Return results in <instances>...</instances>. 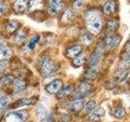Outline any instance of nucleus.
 I'll use <instances>...</instances> for the list:
<instances>
[{
    "label": "nucleus",
    "instance_id": "nucleus-2",
    "mask_svg": "<svg viewBox=\"0 0 130 122\" xmlns=\"http://www.w3.org/2000/svg\"><path fill=\"white\" fill-rule=\"evenodd\" d=\"M56 71V64L49 56H43L40 61V72L43 77L52 75Z\"/></svg>",
    "mask_w": 130,
    "mask_h": 122
},
{
    "label": "nucleus",
    "instance_id": "nucleus-31",
    "mask_svg": "<svg viewBox=\"0 0 130 122\" xmlns=\"http://www.w3.org/2000/svg\"><path fill=\"white\" fill-rule=\"evenodd\" d=\"M8 10V5L5 2H0V17L5 15Z\"/></svg>",
    "mask_w": 130,
    "mask_h": 122
},
{
    "label": "nucleus",
    "instance_id": "nucleus-1",
    "mask_svg": "<svg viewBox=\"0 0 130 122\" xmlns=\"http://www.w3.org/2000/svg\"><path fill=\"white\" fill-rule=\"evenodd\" d=\"M85 21L88 28L93 33H98L101 30L102 25V16L100 12L97 10H89L85 13Z\"/></svg>",
    "mask_w": 130,
    "mask_h": 122
},
{
    "label": "nucleus",
    "instance_id": "nucleus-30",
    "mask_svg": "<svg viewBox=\"0 0 130 122\" xmlns=\"http://www.w3.org/2000/svg\"><path fill=\"white\" fill-rule=\"evenodd\" d=\"M10 104V99L8 98H0V110H4Z\"/></svg>",
    "mask_w": 130,
    "mask_h": 122
},
{
    "label": "nucleus",
    "instance_id": "nucleus-25",
    "mask_svg": "<svg viewBox=\"0 0 130 122\" xmlns=\"http://www.w3.org/2000/svg\"><path fill=\"white\" fill-rule=\"evenodd\" d=\"M81 41H82V42L85 44V45H87V46H89V45H91L92 42H93V37L92 34H85L81 36Z\"/></svg>",
    "mask_w": 130,
    "mask_h": 122
},
{
    "label": "nucleus",
    "instance_id": "nucleus-3",
    "mask_svg": "<svg viewBox=\"0 0 130 122\" xmlns=\"http://www.w3.org/2000/svg\"><path fill=\"white\" fill-rule=\"evenodd\" d=\"M28 117V112L26 111H17L8 113L6 116V122H24Z\"/></svg>",
    "mask_w": 130,
    "mask_h": 122
},
{
    "label": "nucleus",
    "instance_id": "nucleus-27",
    "mask_svg": "<svg viewBox=\"0 0 130 122\" xmlns=\"http://www.w3.org/2000/svg\"><path fill=\"white\" fill-rule=\"evenodd\" d=\"M37 115L38 117H40L41 119H43V118H46L47 116V112L46 108L44 107L43 105H39L38 108H37Z\"/></svg>",
    "mask_w": 130,
    "mask_h": 122
},
{
    "label": "nucleus",
    "instance_id": "nucleus-36",
    "mask_svg": "<svg viewBox=\"0 0 130 122\" xmlns=\"http://www.w3.org/2000/svg\"><path fill=\"white\" fill-rule=\"evenodd\" d=\"M4 44H5V42L3 41V39L0 38V48L3 47H4Z\"/></svg>",
    "mask_w": 130,
    "mask_h": 122
},
{
    "label": "nucleus",
    "instance_id": "nucleus-7",
    "mask_svg": "<svg viewBox=\"0 0 130 122\" xmlns=\"http://www.w3.org/2000/svg\"><path fill=\"white\" fill-rule=\"evenodd\" d=\"M37 101V98H27V99H20L17 101H15L13 104L10 106V108H18L24 107V106H28L34 104Z\"/></svg>",
    "mask_w": 130,
    "mask_h": 122
},
{
    "label": "nucleus",
    "instance_id": "nucleus-10",
    "mask_svg": "<svg viewBox=\"0 0 130 122\" xmlns=\"http://www.w3.org/2000/svg\"><path fill=\"white\" fill-rule=\"evenodd\" d=\"M28 0H15L13 5L14 11L17 13H23V12L28 9Z\"/></svg>",
    "mask_w": 130,
    "mask_h": 122
},
{
    "label": "nucleus",
    "instance_id": "nucleus-15",
    "mask_svg": "<svg viewBox=\"0 0 130 122\" xmlns=\"http://www.w3.org/2000/svg\"><path fill=\"white\" fill-rule=\"evenodd\" d=\"M63 7H64L63 3H58V4H51L48 7V13L51 14V16H55L57 14H59L63 10Z\"/></svg>",
    "mask_w": 130,
    "mask_h": 122
},
{
    "label": "nucleus",
    "instance_id": "nucleus-18",
    "mask_svg": "<svg viewBox=\"0 0 130 122\" xmlns=\"http://www.w3.org/2000/svg\"><path fill=\"white\" fill-rule=\"evenodd\" d=\"M27 36H28V34H27V32H25V30L20 29L16 33V34L15 36V42L18 44L24 43L27 39Z\"/></svg>",
    "mask_w": 130,
    "mask_h": 122
},
{
    "label": "nucleus",
    "instance_id": "nucleus-5",
    "mask_svg": "<svg viewBox=\"0 0 130 122\" xmlns=\"http://www.w3.org/2000/svg\"><path fill=\"white\" fill-rule=\"evenodd\" d=\"M121 40H122V38L119 35L115 34H109L107 36V38L105 40V46L109 49L115 48L120 43Z\"/></svg>",
    "mask_w": 130,
    "mask_h": 122
},
{
    "label": "nucleus",
    "instance_id": "nucleus-26",
    "mask_svg": "<svg viewBox=\"0 0 130 122\" xmlns=\"http://www.w3.org/2000/svg\"><path fill=\"white\" fill-rule=\"evenodd\" d=\"M40 40V36L39 35H34L32 38L30 39L29 42L28 43V48L29 49V50H34V49L35 48L36 45L38 44V42H39Z\"/></svg>",
    "mask_w": 130,
    "mask_h": 122
},
{
    "label": "nucleus",
    "instance_id": "nucleus-22",
    "mask_svg": "<svg viewBox=\"0 0 130 122\" xmlns=\"http://www.w3.org/2000/svg\"><path fill=\"white\" fill-rule=\"evenodd\" d=\"M14 88L15 92H22L26 88V82L23 80H15L14 83Z\"/></svg>",
    "mask_w": 130,
    "mask_h": 122
},
{
    "label": "nucleus",
    "instance_id": "nucleus-33",
    "mask_svg": "<svg viewBox=\"0 0 130 122\" xmlns=\"http://www.w3.org/2000/svg\"><path fill=\"white\" fill-rule=\"evenodd\" d=\"M8 67H9V62L7 60L0 61V73L3 72Z\"/></svg>",
    "mask_w": 130,
    "mask_h": 122
},
{
    "label": "nucleus",
    "instance_id": "nucleus-23",
    "mask_svg": "<svg viewBox=\"0 0 130 122\" xmlns=\"http://www.w3.org/2000/svg\"><path fill=\"white\" fill-rule=\"evenodd\" d=\"M73 91V87L72 85H68L65 88H62V89L58 93V97L62 99V98L68 97V95H70Z\"/></svg>",
    "mask_w": 130,
    "mask_h": 122
},
{
    "label": "nucleus",
    "instance_id": "nucleus-4",
    "mask_svg": "<svg viewBox=\"0 0 130 122\" xmlns=\"http://www.w3.org/2000/svg\"><path fill=\"white\" fill-rule=\"evenodd\" d=\"M91 89L92 86L90 84L87 82H82L78 86V89L75 94V98L76 99H82L91 92Z\"/></svg>",
    "mask_w": 130,
    "mask_h": 122
},
{
    "label": "nucleus",
    "instance_id": "nucleus-16",
    "mask_svg": "<svg viewBox=\"0 0 130 122\" xmlns=\"http://www.w3.org/2000/svg\"><path fill=\"white\" fill-rule=\"evenodd\" d=\"M12 55V50L9 47L4 46L0 48V61L7 60Z\"/></svg>",
    "mask_w": 130,
    "mask_h": 122
},
{
    "label": "nucleus",
    "instance_id": "nucleus-6",
    "mask_svg": "<svg viewBox=\"0 0 130 122\" xmlns=\"http://www.w3.org/2000/svg\"><path fill=\"white\" fill-rule=\"evenodd\" d=\"M63 88V81L60 80H55L46 86V90L49 94L59 93Z\"/></svg>",
    "mask_w": 130,
    "mask_h": 122
},
{
    "label": "nucleus",
    "instance_id": "nucleus-20",
    "mask_svg": "<svg viewBox=\"0 0 130 122\" xmlns=\"http://www.w3.org/2000/svg\"><path fill=\"white\" fill-rule=\"evenodd\" d=\"M74 11L72 8H68V9L63 12L62 16V22L63 23H68L71 21L72 18L74 17Z\"/></svg>",
    "mask_w": 130,
    "mask_h": 122
},
{
    "label": "nucleus",
    "instance_id": "nucleus-9",
    "mask_svg": "<svg viewBox=\"0 0 130 122\" xmlns=\"http://www.w3.org/2000/svg\"><path fill=\"white\" fill-rule=\"evenodd\" d=\"M102 55H103V51H102V50H100V49L99 50V49L95 50L92 53L89 60V66H90V68H96L98 64L99 63Z\"/></svg>",
    "mask_w": 130,
    "mask_h": 122
},
{
    "label": "nucleus",
    "instance_id": "nucleus-34",
    "mask_svg": "<svg viewBox=\"0 0 130 122\" xmlns=\"http://www.w3.org/2000/svg\"><path fill=\"white\" fill-rule=\"evenodd\" d=\"M85 5L83 0H76V1L73 3V7L77 9H80V8H82Z\"/></svg>",
    "mask_w": 130,
    "mask_h": 122
},
{
    "label": "nucleus",
    "instance_id": "nucleus-24",
    "mask_svg": "<svg viewBox=\"0 0 130 122\" xmlns=\"http://www.w3.org/2000/svg\"><path fill=\"white\" fill-rule=\"evenodd\" d=\"M85 62V56L84 55H80L78 57H76V59H73L72 65L76 68L81 67Z\"/></svg>",
    "mask_w": 130,
    "mask_h": 122
},
{
    "label": "nucleus",
    "instance_id": "nucleus-19",
    "mask_svg": "<svg viewBox=\"0 0 130 122\" xmlns=\"http://www.w3.org/2000/svg\"><path fill=\"white\" fill-rule=\"evenodd\" d=\"M118 27H119V21L116 20H110L107 21V28L109 34H115V32L117 30Z\"/></svg>",
    "mask_w": 130,
    "mask_h": 122
},
{
    "label": "nucleus",
    "instance_id": "nucleus-28",
    "mask_svg": "<svg viewBox=\"0 0 130 122\" xmlns=\"http://www.w3.org/2000/svg\"><path fill=\"white\" fill-rule=\"evenodd\" d=\"M1 81L4 84V85H12L15 83V79L14 76H11V75H7V76H4L2 77Z\"/></svg>",
    "mask_w": 130,
    "mask_h": 122
},
{
    "label": "nucleus",
    "instance_id": "nucleus-13",
    "mask_svg": "<svg viewBox=\"0 0 130 122\" xmlns=\"http://www.w3.org/2000/svg\"><path fill=\"white\" fill-rule=\"evenodd\" d=\"M117 8V5L116 3L114 1H109L107 2L103 6V11L106 15L111 16L112 14H114L116 11Z\"/></svg>",
    "mask_w": 130,
    "mask_h": 122
},
{
    "label": "nucleus",
    "instance_id": "nucleus-17",
    "mask_svg": "<svg viewBox=\"0 0 130 122\" xmlns=\"http://www.w3.org/2000/svg\"><path fill=\"white\" fill-rule=\"evenodd\" d=\"M20 26V24L17 21V20H9L6 24V29L8 33H14L15 31L18 30Z\"/></svg>",
    "mask_w": 130,
    "mask_h": 122
},
{
    "label": "nucleus",
    "instance_id": "nucleus-21",
    "mask_svg": "<svg viewBox=\"0 0 130 122\" xmlns=\"http://www.w3.org/2000/svg\"><path fill=\"white\" fill-rule=\"evenodd\" d=\"M111 114L114 117H116V119H123L126 116V111L124 108L118 107L116 108H114L111 112Z\"/></svg>",
    "mask_w": 130,
    "mask_h": 122
},
{
    "label": "nucleus",
    "instance_id": "nucleus-8",
    "mask_svg": "<svg viewBox=\"0 0 130 122\" xmlns=\"http://www.w3.org/2000/svg\"><path fill=\"white\" fill-rule=\"evenodd\" d=\"M81 52H82V47L80 45H76L68 49L66 51V55L69 59H74L81 54Z\"/></svg>",
    "mask_w": 130,
    "mask_h": 122
},
{
    "label": "nucleus",
    "instance_id": "nucleus-11",
    "mask_svg": "<svg viewBox=\"0 0 130 122\" xmlns=\"http://www.w3.org/2000/svg\"><path fill=\"white\" fill-rule=\"evenodd\" d=\"M84 106L85 104L82 99H76L69 104L68 109H69V111H71L72 112L76 113V112H80L81 110L84 108Z\"/></svg>",
    "mask_w": 130,
    "mask_h": 122
},
{
    "label": "nucleus",
    "instance_id": "nucleus-35",
    "mask_svg": "<svg viewBox=\"0 0 130 122\" xmlns=\"http://www.w3.org/2000/svg\"><path fill=\"white\" fill-rule=\"evenodd\" d=\"M63 3V0H49V5L51 4H58Z\"/></svg>",
    "mask_w": 130,
    "mask_h": 122
},
{
    "label": "nucleus",
    "instance_id": "nucleus-32",
    "mask_svg": "<svg viewBox=\"0 0 130 122\" xmlns=\"http://www.w3.org/2000/svg\"><path fill=\"white\" fill-rule=\"evenodd\" d=\"M97 69L96 68H91L86 73V78L88 79H93V78H95L96 76H97Z\"/></svg>",
    "mask_w": 130,
    "mask_h": 122
},
{
    "label": "nucleus",
    "instance_id": "nucleus-12",
    "mask_svg": "<svg viewBox=\"0 0 130 122\" xmlns=\"http://www.w3.org/2000/svg\"><path fill=\"white\" fill-rule=\"evenodd\" d=\"M106 114V111L105 109L103 107H99V108H96L94 110L89 113V117H90L91 120H99L101 119L102 117H103Z\"/></svg>",
    "mask_w": 130,
    "mask_h": 122
},
{
    "label": "nucleus",
    "instance_id": "nucleus-29",
    "mask_svg": "<svg viewBox=\"0 0 130 122\" xmlns=\"http://www.w3.org/2000/svg\"><path fill=\"white\" fill-rule=\"evenodd\" d=\"M97 108V104L95 101H89L88 103L85 104V112H91L93 110H94Z\"/></svg>",
    "mask_w": 130,
    "mask_h": 122
},
{
    "label": "nucleus",
    "instance_id": "nucleus-37",
    "mask_svg": "<svg viewBox=\"0 0 130 122\" xmlns=\"http://www.w3.org/2000/svg\"><path fill=\"white\" fill-rule=\"evenodd\" d=\"M129 108H130V107H129Z\"/></svg>",
    "mask_w": 130,
    "mask_h": 122
},
{
    "label": "nucleus",
    "instance_id": "nucleus-14",
    "mask_svg": "<svg viewBox=\"0 0 130 122\" xmlns=\"http://www.w3.org/2000/svg\"><path fill=\"white\" fill-rule=\"evenodd\" d=\"M43 7V1L42 0H31L28 3V10L29 12H32L42 9Z\"/></svg>",
    "mask_w": 130,
    "mask_h": 122
}]
</instances>
